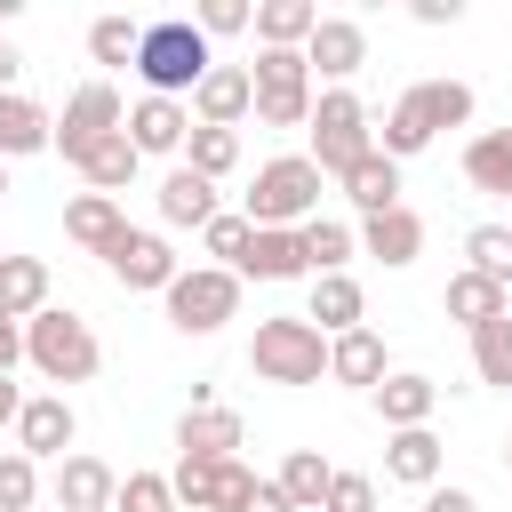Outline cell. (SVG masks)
<instances>
[{
	"label": "cell",
	"instance_id": "obj_36",
	"mask_svg": "<svg viewBox=\"0 0 512 512\" xmlns=\"http://www.w3.org/2000/svg\"><path fill=\"white\" fill-rule=\"evenodd\" d=\"M464 256H472L480 280L512 288V232H504V224H472V232H464Z\"/></svg>",
	"mask_w": 512,
	"mask_h": 512
},
{
	"label": "cell",
	"instance_id": "obj_39",
	"mask_svg": "<svg viewBox=\"0 0 512 512\" xmlns=\"http://www.w3.org/2000/svg\"><path fill=\"white\" fill-rule=\"evenodd\" d=\"M112 512H176V488H168V472H128V480L112 488Z\"/></svg>",
	"mask_w": 512,
	"mask_h": 512
},
{
	"label": "cell",
	"instance_id": "obj_48",
	"mask_svg": "<svg viewBox=\"0 0 512 512\" xmlns=\"http://www.w3.org/2000/svg\"><path fill=\"white\" fill-rule=\"evenodd\" d=\"M16 72H24V56H16V48H8V32H0V88H8Z\"/></svg>",
	"mask_w": 512,
	"mask_h": 512
},
{
	"label": "cell",
	"instance_id": "obj_51",
	"mask_svg": "<svg viewBox=\"0 0 512 512\" xmlns=\"http://www.w3.org/2000/svg\"><path fill=\"white\" fill-rule=\"evenodd\" d=\"M504 464H512V440H504Z\"/></svg>",
	"mask_w": 512,
	"mask_h": 512
},
{
	"label": "cell",
	"instance_id": "obj_42",
	"mask_svg": "<svg viewBox=\"0 0 512 512\" xmlns=\"http://www.w3.org/2000/svg\"><path fill=\"white\" fill-rule=\"evenodd\" d=\"M192 24H200V40H224V32H248V24H256V8H248V0H200V16H192Z\"/></svg>",
	"mask_w": 512,
	"mask_h": 512
},
{
	"label": "cell",
	"instance_id": "obj_12",
	"mask_svg": "<svg viewBox=\"0 0 512 512\" xmlns=\"http://www.w3.org/2000/svg\"><path fill=\"white\" fill-rule=\"evenodd\" d=\"M104 264H112V280H120V288H160V296H168V280H176L168 240H160V232H136V224L104 248Z\"/></svg>",
	"mask_w": 512,
	"mask_h": 512
},
{
	"label": "cell",
	"instance_id": "obj_1",
	"mask_svg": "<svg viewBox=\"0 0 512 512\" xmlns=\"http://www.w3.org/2000/svg\"><path fill=\"white\" fill-rule=\"evenodd\" d=\"M208 64H216V48L200 40L192 16H160V24H144V40H136L144 96H176V104H184V96L208 80Z\"/></svg>",
	"mask_w": 512,
	"mask_h": 512
},
{
	"label": "cell",
	"instance_id": "obj_34",
	"mask_svg": "<svg viewBox=\"0 0 512 512\" xmlns=\"http://www.w3.org/2000/svg\"><path fill=\"white\" fill-rule=\"evenodd\" d=\"M440 304H448V320H464V328H488V320H504V288H496V280H480V272H456Z\"/></svg>",
	"mask_w": 512,
	"mask_h": 512
},
{
	"label": "cell",
	"instance_id": "obj_16",
	"mask_svg": "<svg viewBox=\"0 0 512 512\" xmlns=\"http://www.w3.org/2000/svg\"><path fill=\"white\" fill-rule=\"evenodd\" d=\"M72 432H80V424H72V400H64V392H40V400L16 408V440H24L32 464H40V456H64Z\"/></svg>",
	"mask_w": 512,
	"mask_h": 512
},
{
	"label": "cell",
	"instance_id": "obj_17",
	"mask_svg": "<svg viewBox=\"0 0 512 512\" xmlns=\"http://www.w3.org/2000/svg\"><path fill=\"white\" fill-rule=\"evenodd\" d=\"M304 64H320L328 80H352V72L368 64V32H360L352 16H320L312 40H304Z\"/></svg>",
	"mask_w": 512,
	"mask_h": 512
},
{
	"label": "cell",
	"instance_id": "obj_52",
	"mask_svg": "<svg viewBox=\"0 0 512 512\" xmlns=\"http://www.w3.org/2000/svg\"><path fill=\"white\" fill-rule=\"evenodd\" d=\"M504 232H512V224H504Z\"/></svg>",
	"mask_w": 512,
	"mask_h": 512
},
{
	"label": "cell",
	"instance_id": "obj_6",
	"mask_svg": "<svg viewBox=\"0 0 512 512\" xmlns=\"http://www.w3.org/2000/svg\"><path fill=\"white\" fill-rule=\"evenodd\" d=\"M304 128H312V152H304V160H312L320 176H344L352 160H368V152H376V136H368V104H360L352 88H328V96L312 104V120H304Z\"/></svg>",
	"mask_w": 512,
	"mask_h": 512
},
{
	"label": "cell",
	"instance_id": "obj_14",
	"mask_svg": "<svg viewBox=\"0 0 512 512\" xmlns=\"http://www.w3.org/2000/svg\"><path fill=\"white\" fill-rule=\"evenodd\" d=\"M120 128H128L136 160H144V152H184V136H192V112H184L176 96H144L136 112H120Z\"/></svg>",
	"mask_w": 512,
	"mask_h": 512
},
{
	"label": "cell",
	"instance_id": "obj_26",
	"mask_svg": "<svg viewBox=\"0 0 512 512\" xmlns=\"http://www.w3.org/2000/svg\"><path fill=\"white\" fill-rule=\"evenodd\" d=\"M384 472L408 480V488H440V440H432V424L392 432V440H384Z\"/></svg>",
	"mask_w": 512,
	"mask_h": 512
},
{
	"label": "cell",
	"instance_id": "obj_2",
	"mask_svg": "<svg viewBox=\"0 0 512 512\" xmlns=\"http://www.w3.org/2000/svg\"><path fill=\"white\" fill-rule=\"evenodd\" d=\"M472 120V88L464 80H416L392 112H384V160H408V152H424L440 128H464Z\"/></svg>",
	"mask_w": 512,
	"mask_h": 512
},
{
	"label": "cell",
	"instance_id": "obj_21",
	"mask_svg": "<svg viewBox=\"0 0 512 512\" xmlns=\"http://www.w3.org/2000/svg\"><path fill=\"white\" fill-rule=\"evenodd\" d=\"M432 408H440V384H432V376H416V368H408V376H384V384H376V416H384L392 432H416V424H424Z\"/></svg>",
	"mask_w": 512,
	"mask_h": 512
},
{
	"label": "cell",
	"instance_id": "obj_43",
	"mask_svg": "<svg viewBox=\"0 0 512 512\" xmlns=\"http://www.w3.org/2000/svg\"><path fill=\"white\" fill-rule=\"evenodd\" d=\"M320 512H376V480L368 472H336L328 496H320Z\"/></svg>",
	"mask_w": 512,
	"mask_h": 512
},
{
	"label": "cell",
	"instance_id": "obj_50",
	"mask_svg": "<svg viewBox=\"0 0 512 512\" xmlns=\"http://www.w3.org/2000/svg\"><path fill=\"white\" fill-rule=\"evenodd\" d=\"M0 192H8V160H0Z\"/></svg>",
	"mask_w": 512,
	"mask_h": 512
},
{
	"label": "cell",
	"instance_id": "obj_13",
	"mask_svg": "<svg viewBox=\"0 0 512 512\" xmlns=\"http://www.w3.org/2000/svg\"><path fill=\"white\" fill-rule=\"evenodd\" d=\"M248 432H240V416L232 408H216V400H192L184 408V424H176V448H184V464H216V456H232Z\"/></svg>",
	"mask_w": 512,
	"mask_h": 512
},
{
	"label": "cell",
	"instance_id": "obj_31",
	"mask_svg": "<svg viewBox=\"0 0 512 512\" xmlns=\"http://www.w3.org/2000/svg\"><path fill=\"white\" fill-rule=\"evenodd\" d=\"M312 24H320L312 0H256V32H264V48H304Z\"/></svg>",
	"mask_w": 512,
	"mask_h": 512
},
{
	"label": "cell",
	"instance_id": "obj_27",
	"mask_svg": "<svg viewBox=\"0 0 512 512\" xmlns=\"http://www.w3.org/2000/svg\"><path fill=\"white\" fill-rule=\"evenodd\" d=\"M120 232H128V216H120V200H104V192H80V200L64 208V240H80V248H96V256H104Z\"/></svg>",
	"mask_w": 512,
	"mask_h": 512
},
{
	"label": "cell",
	"instance_id": "obj_45",
	"mask_svg": "<svg viewBox=\"0 0 512 512\" xmlns=\"http://www.w3.org/2000/svg\"><path fill=\"white\" fill-rule=\"evenodd\" d=\"M240 512H288V496H280V488H272V480H256V488H248V504H240Z\"/></svg>",
	"mask_w": 512,
	"mask_h": 512
},
{
	"label": "cell",
	"instance_id": "obj_15",
	"mask_svg": "<svg viewBox=\"0 0 512 512\" xmlns=\"http://www.w3.org/2000/svg\"><path fill=\"white\" fill-rule=\"evenodd\" d=\"M352 240H360L376 264H392V272H400V264H416V256H424V216H416V208H384V216H360V232H352Z\"/></svg>",
	"mask_w": 512,
	"mask_h": 512
},
{
	"label": "cell",
	"instance_id": "obj_25",
	"mask_svg": "<svg viewBox=\"0 0 512 512\" xmlns=\"http://www.w3.org/2000/svg\"><path fill=\"white\" fill-rule=\"evenodd\" d=\"M344 200H352L360 216H384V208H400V160H384V152L352 160V168H344Z\"/></svg>",
	"mask_w": 512,
	"mask_h": 512
},
{
	"label": "cell",
	"instance_id": "obj_7",
	"mask_svg": "<svg viewBox=\"0 0 512 512\" xmlns=\"http://www.w3.org/2000/svg\"><path fill=\"white\" fill-rule=\"evenodd\" d=\"M248 88H256V120L264 128H304L312 120V64H304V48H264L248 64Z\"/></svg>",
	"mask_w": 512,
	"mask_h": 512
},
{
	"label": "cell",
	"instance_id": "obj_32",
	"mask_svg": "<svg viewBox=\"0 0 512 512\" xmlns=\"http://www.w3.org/2000/svg\"><path fill=\"white\" fill-rule=\"evenodd\" d=\"M160 216H168V224H208V216H216V184L192 176V168H168V184H160Z\"/></svg>",
	"mask_w": 512,
	"mask_h": 512
},
{
	"label": "cell",
	"instance_id": "obj_28",
	"mask_svg": "<svg viewBox=\"0 0 512 512\" xmlns=\"http://www.w3.org/2000/svg\"><path fill=\"white\" fill-rule=\"evenodd\" d=\"M328 480H336V472H328V456H320V448H288V464H280V480H272V488L288 496V512H320Z\"/></svg>",
	"mask_w": 512,
	"mask_h": 512
},
{
	"label": "cell",
	"instance_id": "obj_46",
	"mask_svg": "<svg viewBox=\"0 0 512 512\" xmlns=\"http://www.w3.org/2000/svg\"><path fill=\"white\" fill-rule=\"evenodd\" d=\"M16 360H24V328H16V320H0V376H8Z\"/></svg>",
	"mask_w": 512,
	"mask_h": 512
},
{
	"label": "cell",
	"instance_id": "obj_41",
	"mask_svg": "<svg viewBox=\"0 0 512 512\" xmlns=\"http://www.w3.org/2000/svg\"><path fill=\"white\" fill-rule=\"evenodd\" d=\"M248 232H256L248 216H208V224H200V240H208V256H224V272L248 256Z\"/></svg>",
	"mask_w": 512,
	"mask_h": 512
},
{
	"label": "cell",
	"instance_id": "obj_24",
	"mask_svg": "<svg viewBox=\"0 0 512 512\" xmlns=\"http://www.w3.org/2000/svg\"><path fill=\"white\" fill-rule=\"evenodd\" d=\"M72 168H80V176H88V192H104V200H112V192H128V184H136V144H128V128H112L104 144H88Z\"/></svg>",
	"mask_w": 512,
	"mask_h": 512
},
{
	"label": "cell",
	"instance_id": "obj_19",
	"mask_svg": "<svg viewBox=\"0 0 512 512\" xmlns=\"http://www.w3.org/2000/svg\"><path fill=\"white\" fill-rule=\"evenodd\" d=\"M360 312H368V296H360V280H352V272H320V280H312V312H304V320H312L320 336L360 328Z\"/></svg>",
	"mask_w": 512,
	"mask_h": 512
},
{
	"label": "cell",
	"instance_id": "obj_37",
	"mask_svg": "<svg viewBox=\"0 0 512 512\" xmlns=\"http://www.w3.org/2000/svg\"><path fill=\"white\" fill-rule=\"evenodd\" d=\"M472 376L480 384H512V312L488 320V328H472Z\"/></svg>",
	"mask_w": 512,
	"mask_h": 512
},
{
	"label": "cell",
	"instance_id": "obj_4",
	"mask_svg": "<svg viewBox=\"0 0 512 512\" xmlns=\"http://www.w3.org/2000/svg\"><path fill=\"white\" fill-rule=\"evenodd\" d=\"M248 368H256L264 384H320V376H328V336H320L304 312L256 320V336H248Z\"/></svg>",
	"mask_w": 512,
	"mask_h": 512
},
{
	"label": "cell",
	"instance_id": "obj_49",
	"mask_svg": "<svg viewBox=\"0 0 512 512\" xmlns=\"http://www.w3.org/2000/svg\"><path fill=\"white\" fill-rule=\"evenodd\" d=\"M16 408H24V400H16V384L0 376V424H16Z\"/></svg>",
	"mask_w": 512,
	"mask_h": 512
},
{
	"label": "cell",
	"instance_id": "obj_33",
	"mask_svg": "<svg viewBox=\"0 0 512 512\" xmlns=\"http://www.w3.org/2000/svg\"><path fill=\"white\" fill-rule=\"evenodd\" d=\"M296 248H304V272H344V256H352L360 240H352V224L312 216V224H296Z\"/></svg>",
	"mask_w": 512,
	"mask_h": 512
},
{
	"label": "cell",
	"instance_id": "obj_38",
	"mask_svg": "<svg viewBox=\"0 0 512 512\" xmlns=\"http://www.w3.org/2000/svg\"><path fill=\"white\" fill-rule=\"evenodd\" d=\"M136 40H144V24H128V16H96L88 24V56L96 64H136Z\"/></svg>",
	"mask_w": 512,
	"mask_h": 512
},
{
	"label": "cell",
	"instance_id": "obj_8",
	"mask_svg": "<svg viewBox=\"0 0 512 512\" xmlns=\"http://www.w3.org/2000/svg\"><path fill=\"white\" fill-rule=\"evenodd\" d=\"M232 312H240V272L200 264V272H176V280H168V328H184V336H216Z\"/></svg>",
	"mask_w": 512,
	"mask_h": 512
},
{
	"label": "cell",
	"instance_id": "obj_5",
	"mask_svg": "<svg viewBox=\"0 0 512 512\" xmlns=\"http://www.w3.org/2000/svg\"><path fill=\"white\" fill-rule=\"evenodd\" d=\"M312 216H320V168H312L304 152L264 160L256 184H248V224H256V232H296V224H312Z\"/></svg>",
	"mask_w": 512,
	"mask_h": 512
},
{
	"label": "cell",
	"instance_id": "obj_10",
	"mask_svg": "<svg viewBox=\"0 0 512 512\" xmlns=\"http://www.w3.org/2000/svg\"><path fill=\"white\" fill-rule=\"evenodd\" d=\"M112 128H120V88H112V80H88V88H72V104H64V120H56L48 144H56L64 160H80V152L104 144Z\"/></svg>",
	"mask_w": 512,
	"mask_h": 512
},
{
	"label": "cell",
	"instance_id": "obj_3",
	"mask_svg": "<svg viewBox=\"0 0 512 512\" xmlns=\"http://www.w3.org/2000/svg\"><path fill=\"white\" fill-rule=\"evenodd\" d=\"M24 360L48 376V384H88L96 368H104V344H96V328L80 320V312H32L24 320Z\"/></svg>",
	"mask_w": 512,
	"mask_h": 512
},
{
	"label": "cell",
	"instance_id": "obj_35",
	"mask_svg": "<svg viewBox=\"0 0 512 512\" xmlns=\"http://www.w3.org/2000/svg\"><path fill=\"white\" fill-rule=\"evenodd\" d=\"M232 160H240V128H192L184 136V168L192 176L216 184V176H232Z\"/></svg>",
	"mask_w": 512,
	"mask_h": 512
},
{
	"label": "cell",
	"instance_id": "obj_30",
	"mask_svg": "<svg viewBox=\"0 0 512 512\" xmlns=\"http://www.w3.org/2000/svg\"><path fill=\"white\" fill-rule=\"evenodd\" d=\"M464 176H472L480 192H504V200H512V128L472 136V144H464Z\"/></svg>",
	"mask_w": 512,
	"mask_h": 512
},
{
	"label": "cell",
	"instance_id": "obj_29",
	"mask_svg": "<svg viewBox=\"0 0 512 512\" xmlns=\"http://www.w3.org/2000/svg\"><path fill=\"white\" fill-rule=\"evenodd\" d=\"M232 272H248V280H296L304 272V248H296V232H248V256Z\"/></svg>",
	"mask_w": 512,
	"mask_h": 512
},
{
	"label": "cell",
	"instance_id": "obj_47",
	"mask_svg": "<svg viewBox=\"0 0 512 512\" xmlns=\"http://www.w3.org/2000/svg\"><path fill=\"white\" fill-rule=\"evenodd\" d=\"M456 16H464L456 0H416V24H456Z\"/></svg>",
	"mask_w": 512,
	"mask_h": 512
},
{
	"label": "cell",
	"instance_id": "obj_20",
	"mask_svg": "<svg viewBox=\"0 0 512 512\" xmlns=\"http://www.w3.org/2000/svg\"><path fill=\"white\" fill-rule=\"evenodd\" d=\"M328 376L336 384H384V336L376 328H344V336H328Z\"/></svg>",
	"mask_w": 512,
	"mask_h": 512
},
{
	"label": "cell",
	"instance_id": "obj_23",
	"mask_svg": "<svg viewBox=\"0 0 512 512\" xmlns=\"http://www.w3.org/2000/svg\"><path fill=\"white\" fill-rule=\"evenodd\" d=\"M48 136H56V120L32 104V96H16V88H0V160H24V152H48Z\"/></svg>",
	"mask_w": 512,
	"mask_h": 512
},
{
	"label": "cell",
	"instance_id": "obj_44",
	"mask_svg": "<svg viewBox=\"0 0 512 512\" xmlns=\"http://www.w3.org/2000/svg\"><path fill=\"white\" fill-rule=\"evenodd\" d=\"M416 512H480V496H472V488H432Z\"/></svg>",
	"mask_w": 512,
	"mask_h": 512
},
{
	"label": "cell",
	"instance_id": "obj_11",
	"mask_svg": "<svg viewBox=\"0 0 512 512\" xmlns=\"http://www.w3.org/2000/svg\"><path fill=\"white\" fill-rule=\"evenodd\" d=\"M248 112H256L248 64H208V80L192 88V128H240Z\"/></svg>",
	"mask_w": 512,
	"mask_h": 512
},
{
	"label": "cell",
	"instance_id": "obj_9",
	"mask_svg": "<svg viewBox=\"0 0 512 512\" xmlns=\"http://www.w3.org/2000/svg\"><path fill=\"white\" fill-rule=\"evenodd\" d=\"M168 488H176V512H240L248 488H256V472L240 456H216V464H176Z\"/></svg>",
	"mask_w": 512,
	"mask_h": 512
},
{
	"label": "cell",
	"instance_id": "obj_18",
	"mask_svg": "<svg viewBox=\"0 0 512 512\" xmlns=\"http://www.w3.org/2000/svg\"><path fill=\"white\" fill-rule=\"evenodd\" d=\"M112 488H120V472L96 464V456H64L56 464V504L64 512H112Z\"/></svg>",
	"mask_w": 512,
	"mask_h": 512
},
{
	"label": "cell",
	"instance_id": "obj_22",
	"mask_svg": "<svg viewBox=\"0 0 512 512\" xmlns=\"http://www.w3.org/2000/svg\"><path fill=\"white\" fill-rule=\"evenodd\" d=\"M32 312H48V264L40 256H0V320H32Z\"/></svg>",
	"mask_w": 512,
	"mask_h": 512
},
{
	"label": "cell",
	"instance_id": "obj_40",
	"mask_svg": "<svg viewBox=\"0 0 512 512\" xmlns=\"http://www.w3.org/2000/svg\"><path fill=\"white\" fill-rule=\"evenodd\" d=\"M32 496H40V464H32L24 448H8V456H0V512H24Z\"/></svg>",
	"mask_w": 512,
	"mask_h": 512
}]
</instances>
